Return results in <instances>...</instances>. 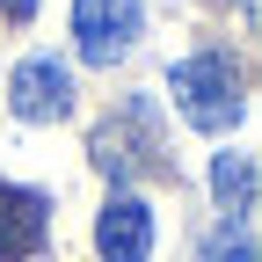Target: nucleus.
<instances>
[{
    "mask_svg": "<svg viewBox=\"0 0 262 262\" xmlns=\"http://www.w3.org/2000/svg\"><path fill=\"white\" fill-rule=\"evenodd\" d=\"M168 95H175V110L196 124V131H233L241 110H248V95H241V66L226 58V51H189L175 73H168Z\"/></svg>",
    "mask_w": 262,
    "mask_h": 262,
    "instance_id": "f257e3e1",
    "label": "nucleus"
},
{
    "mask_svg": "<svg viewBox=\"0 0 262 262\" xmlns=\"http://www.w3.org/2000/svg\"><path fill=\"white\" fill-rule=\"evenodd\" d=\"M8 110L22 124H58V117H73V73H66V58L37 51V58H22L15 73H8Z\"/></svg>",
    "mask_w": 262,
    "mask_h": 262,
    "instance_id": "f03ea898",
    "label": "nucleus"
},
{
    "mask_svg": "<svg viewBox=\"0 0 262 262\" xmlns=\"http://www.w3.org/2000/svg\"><path fill=\"white\" fill-rule=\"evenodd\" d=\"M73 37L88 66H117L139 44V0H73Z\"/></svg>",
    "mask_w": 262,
    "mask_h": 262,
    "instance_id": "7ed1b4c3",
    "label": "nucleus"
},
{
    "mask_svg": "<svg viewBox=\"0 0 262 262\" xmlns=\"http://www.w3.org/2000/svg\"><path fill=\"white\" fill-rule=\"evenodd\" d=\"M95 255L102 262H146L153 255V204L146 196H110L95 219Z\"/></svg>",
    "mask_w": 262,
    "mask_h": 262,
    "instance_id": "20e7f679",
    "label": "nucleus"
},
{
    "mask_svg": "<svg viewBox=\"0 0 262 262\" xmlns=\"http://www.w3.org/2000/svg\"><path fill=\"white\" fill-rule=\"evenodd\" d=\"M44 233H51V196L44 189H22V182H0V262L37 255Z\"/></svg>",
    "mask_w": 262,
    "mask_h": 262,
    "instance_id": "39448f33",
    "label": "nucleus"
},
{
    "mask_svg": "<svg viewBox=\"0 0 262 262\" xmlns=\"http://www.w3.org/2000/svg\"><path fill=\"white\" fill-rule=\"evenodd\" d=\"M211 189L226 219H255V160L248 153H219L211 160Z\"/></svg>",
    "mask_w": 262,
    "mask_h": 262,
    "instance_id": "423d86ee",
    "label": "nucleus"
},
{
    "mask_svg": "<svg viewBox=\"0 0 262 262\" xmlns=\"http://www.w3.org/2000/svg\"><path fill=\"white\" fill-rule=\"evenodd\" d=\"M0 8H8V22H29V15H37V0H0Z\"/></svg>",
    "mask_w": 262,
    "mask_h": 262,
    "instance_id": "0eeeda50",
    "label": "nucleus"
}]
</instances>
